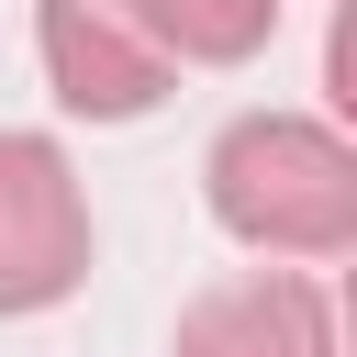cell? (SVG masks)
<instances>
[{
  "label": "cell",
  "instance_id": "1",
  "mask_svg": "<svg viewBox=\"0 0 357 357\" xmlns=\"http://www.w3.org/2000/svg\"><path fill=\"white\" fill-rule=\"evenodd\" d=\"M212 223L257 257H346L357 245V145L312 112H245L201 156Z\"/></svg>",
  "mask_w": 357,
  "mask_h": 357
},
{
  "label": "cell",
  "instance_id": "2",
  "mask_svg": "<svg viewBox=\"0 0 357 357\" xmlns=\"http://www.w3.org/2000/svg\"><path fill=\"white\" fill-rule=\"evenodd\" d=\"M33 56L78 123H145L178 89V56L145 22V0H33Z\"/></svg>",
  "mask_w": 357,
  "mask_h": 357
},
{
  "label": "cell",
  "instance_id": "3",
  "mask_svg": "<svg viewBox=\"0 0 357 357\" xmlns=\"http://www.w3.org/2000/svg\"><path fill=\"white\" fill-rule=\"evenodd\" d=\"M89 279V190L56 134H0V312H56Z\"/></svg>",
  "mask_w": 357,
  "mask_h": 357
},
{
  "label": "cell",
  "instance_id": "4",
  "mask_svg": "<svg viewBox=\"0 0 357 357\" xmlns=\"http://www.w3.org/2000/svg\"><path fill=\"white\" fill-rule=\"evenodd\" d=\"M167 357H335V301L301 268H257V279L201 290L178 312V346Z\"/></svg>",
  "mask_w": 357,
  "mask_h": 357
},
{
  "label": "cell",
  "instance_id": "5",
  "mask_svg": "<svg viewBox=\"0 0 357 357\" xmlns=\"http://www.w3.org/2000/svg\"><path fill=\"white\" fill-rule=\"evenodd\" d=\"M145 22L167 33L178 67H245V56H268L279 0H145Z\"/></svg>",
  "mask_w": 357,
  "mask_h": 357
}]
</instances>
